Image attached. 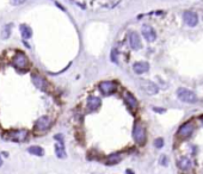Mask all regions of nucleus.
<instances>
[{
	"label": "nucleus",
	"instance_id": "obj_3",
	"mask_svg": "<svg viewBox=\"0 0 203 174\" xmlns=\"http://www.w3.org/2000/svg\"><path fill=\"white\" fill-rule=\"evenodd\" d=\"M177 97L183 103H187V104H194L197 101V96L195 93L184 87H180L177 90Z\"/></svg>",
	"mask_w": 203,
	"mask_h": 174
},
{
	"label": "nucleus",
	"instance_id": "obj_9",
	"mask_svg": "<svg viewBox=\"0 0 203 174\" xmlns=\"http://www.w3.org/2000/svg\"><path fill=\"white\" fill-rule=\"evenodd\" d=\"M183 20L187 26L194 28L198 23V17L194 11H185L184 15H183Z\"/></svg>",
	"mask_w": 203,
	"mask_h": 174
},
{
	"label": "nucleus",
	"instance_id": "obj_13",
	"mask_svg": "<svg viewBox=\"0 0 203 174\" xmlns=\"http://www.w3.org/2000/svg\"><path fill=\"white\" fill-rule=\"evenodd\" d=\"M192 132H194V124L191 122H187V123H184L180 127L177 134L180 137H189Z\"/></svg>",
	"mask_w": 203,
	"mask_h": 174
},
{
	"label": "nucleus",
	"instance_id": "obj_7",
	"mask_svg": "<svg viewBox=\"0 0 203 174\" xmlns=\"http://www.w3.org/2000/svg\"><path fill=\"white\" fill-rule=\"evenodd\" d=\"M128 42H129V46H130V48L133 50H139V49H141V47H142L140 36L135 31H130L129 32V35H128Z\"/></svg>",
	"mask_w": 203,
	"mask_h": 174
},
{
	"label": "nucleus",
	"instance_id": "obj_6",
	"mask_svg": "<svg viewBox=\"0 0 203 174\" xmlns=\"http://www.w3.org/2000/svg\"><path fill=\"white\" fill-rule=\"evenodd\" d=\"M50 125H52V119H50V117H48V116H42V117H39L38 119L36 121V123H35V130H36L37 132H44V131H47L48 129L50 128Z\"/></svg>",
	"mask_w": 203,
	"mask_h": 174
},
{
	"label": "nucleus",
	"instance_id": "obj_21",
	"mask_svg": "<svg viewBox=\"0 0 203 174\" xmlns=\"http://www.w3.org/2000/svg\"><path fill=\"white\" fill-rule=\"evenodd\" d=\"M121 160H122V155L118 154V153H112V154H110L109 156L106 158L108 163H111V165H114V163H118Z\"/></svg>",
	"mask_w": 203,
	"mask_h": 174
},
{
	"label": "nucleus",
	"instance_id": "obj_19",
	"mask_svg": "<svg viewBox=\"0 0 203 174\" xmlns=\"http://www.w3.org/2000/svg\"><path fill=\"white\" fill-rule=\"evenodd\" d=\"M28 153H30L32 155H36V156H43L44 155V150L42 147L39 145H31L28 148Z\"/></svg>",
	"mask_w": 203,
	"mask_h": 174
},
{
	"label": "nucleus",
	"instance_id": "obj_14",
	"mask_svg": "<svg viewBox=\"0 0 203 174\" xmlns=\"http://www.w3.org/2000/svg\"><path fill=\"white\" fill-rule=\"evenodd\" d=\"M133 70H134V73L141 75V74H143V73H146V72H148L149 70V63L148 62H146V61L135 62L133 65Z\"/></svg>",
	"mask_w": 203,
	"mask_h": 174
},
{
	"label": "nucleus",
	"instance_id": "obj_8",
	"mask_svg": "<svg viewBox=\"0 0 203 174\" xmlns=\"http://www.w3.org/2000/svg\"><path fill=\"white\" fill-rule=\"evenodd\" d=\"M29 136V131L25 129H19V130H13L10 132V138L15 142H24Z\"/></svg>",
	"mask_w": 203,
	"mask_h": 174
},
{
	"label": "nucleus",
	"instance_id": "obj_10",
	"mask_svg": "<svg viewBox=\"0 0 203 174\" xmlns=\"http://www.w3.org/2000/svg\"><path fill=\"white\" fill-rule=\"evenodd\" d=\"M31 81L37 88H39V90H42V91H46V90H47L48 83H47V80H46L42 75H39L37 73H32Z\"/></svg>",
	"mask_w": 203,
	"mask_h": 174
},
{
	"label": "nucleus",
	"instance_id": "obj_18",
	"mask_svg": "<svg viewBox=\"0 0 203 174\" xmlns=\"http://www.w3.org/2000/svg\"><path fill=\"white\" fill-rule=\"evenodd\" d=\"M55 154H56V156H57L59 159H65V158L67 156V154H66V149H65V145H63V143H61V142H57V143L55 144Z\"/></svg>",
	"mask_w": 203,
	"mask_h": 174
},
{
	"label": "nucleus",
	"instance_id": "obj_29",
	"mask_svg": "<svg viewBox=\"0 0 203 174\" xmlns=\"http://www.w3.org/2000/svg\"><path fill=\"white\" fill-rule=\"evenodd\" d=\"M201 122H202V124H203V116L201 117Z\"/></svg>",
	"mask_w": 203,
	"mask_h": 174
},
{
	"label": "nucleus",
	"instance_id": "obj_28",
	"mask_svg": "<svg viewBox=\"0 0 203 174\" xmlns=\"http://www.w3.org/2000/svg\"><path fill=\"white\" fill-rule=\"evenodd\" d=\"M1 165H2V159H1V156H0V167H1Z\"/></svg>",
	"mask_w": 203,
	"mask_h": 174
},
{
	"label": "nucleus",
	"instance_id": "obj_22",
	"mask_svg": "<svg viewBox=\"0 0 203 174\" xmlns=\"http://www.w3.org/2000/svg\"><path fill=\"white\" fill-rule=\"evenodd\" d=\"M154 147H156V148H158V149L163 148V147H164V140H163L161 137L156 138V141H154Z\"/></svg>",
	"mask_w": 203,
	"mask_h": 174
},
{
	"label": "nucleus",
	"instance_id": "obj_25",
	"mask_svg": "<svg viewBox=\"0 0 203 174\" xmlns=\"http://www.w3.org/2000/svg\"><path fill=\"white\" fill-rule=\"evenodd\" d=\"M166 156H161V159H160V163H161V165H163V166H166V165H167V163H166Z\"/></svg>",
	"mask_w": 203,
	"mask_h": 174
},
{
	"label": "nucleus",
	"instance_id": "obj_5",
	"mask_svg": "<svg viewBox=\"0 0 203 174\" xmlns=\"http://www.w3.org/2000/svg\"><path fill=\"white\" fill-rule=\"evenodd\" d=\"M140 85V88L145 93H147L148 96H154L159 92V87L156 86L153 81H149V80H145V79H141L139 81Z\"/></svg>",
	"mask_w": 203,
	"mask_h": 174
},
{
	"label": "nucleus",
	"instance_id": "obj_23",
	"mask_svg": "<svg viewBox=\"0 0 203 174\" xmlns=\"http://www.w3.org/2000/svg\"><path fill=\"white\" fill-rule=\"evenodd\" d=\"M111 61L114 63H117V49H112L111 50Z\"/></svg>",
	"mask_w": 203,
	"mask_h": 174
},
{
	"label": "nucleus",
	"instance_id": "obj_17",
	"mask_svg": "<svg viewBox=\"0 0 203 174\" xmlns=\"http://www.w3.org/2000/svg\"><path fill=\"white\" fill-rule=\"evenodd\" d=\"M177 165L182 171H189L191 168V161H190V159H187V156H183L178 160Z\"/></svg>",
	"mask_w": 203,
	"mask_h": 174
},
{
	"label": "nucleus",
	"instance_id": "obj_2",
	"mask_svg": "<svg viewBox=\"0 0 203 174\" xmlns=\"http://www.w3.org/2000/svg\"><path fill=\"white\" fill-rule=\"evenodd\" d=\"M133 138L138 144H143L146 142V129L141 122H135L133 128Z\"/></svg>",
	"mask_w": 203,
	"mask_h": 174
},
{
	"label": "nucleus",
	"instance_id": "obj_24",
	"mask_svg": "<svg viewBox=\"0 0 203 174\" xmlns=\"http://www.w3.org/2000/svg\"><path fill=\"white\" fill-rule=\"evenodd\" d=\"M25 0H11L12 5H19V4H23Z\"/></svg>",
	"mask_w": 203,
	"mask_h": 174
},
{
	"label": "nucleus",
	"instance_id": "obj_26",
	"mask_svg": "<svg viewBox=\"0 0 203 174\" xmlns=\"http://www.w3.org/2000/svg\"><path fill=\"white\" fill-rule=\"evenodd\" d=\"M153 110H154L156 112H165L164 109H158V107H153Z\"/></svg>",
	"mask_w": 203,
	"mask_h": 174
},
{
	"label": "nucleus",
	"instance_id": "obj_12",
	"mask_svg": "<svg viewBox=\"0 0 203 174\" xmlns=\"http://www.w3.org/2000/svg\"><path fill=\"white\" fill-rule=\"evenodd\" d=\"M102 105V99L99 97H94V96H91L87 98V110L90 112H93V111H97Z\"/></svg>",
	"mask_w": 203,
	"mask_h": 174
},
{
	"label": "nucleus",
	"instance_id": "obj_27",
	"mask_svg": "<svg viewBox=\"0 0 203 174\" xmlns=\"http://www.w3.org/2000/svg\"><path fill=\"white\" fill-rule=\"evenodd\" d=\"M125 174H134V173L132 169H127V171H125Z\"/></svg>",
	"mask_w": 203,
	"mask_h": 174
},
{
	"label": "nucleus",
	"instance_id": "obj_1",
	"mask_svg": "<svg viewBox=\"0 0 203 174\" xmlns=\"http://www.w3.org/2000/svg\"><path fill=\"white\" fill-rule=\"evenodd\" d=\"M12 65H13V67H16L17 69H26V68H29L30 62H29V59H28V56L25 55V53L18 50V51H16L15 56L12 57Z\"/></svg>",
	"mask_w": 203,
	"mask_h": 174
},
{
	"label": "nucleus",
	"instance_id": "obj_16",
	"mask_svg": "<svg viewBox=\"0 0 203 174\" xmlns=\"http://www.w3.org/2000/svg\"><path fill=\"white\" fill-rule=\"evenodd\" d=\"M19 30H20V35H22V37H23L24 39H29V38H31L32 29L29 26V25H26V24H20Z\"/></svg>",
	"mask_w": 203,
	"mask_h": 174
},
{
	"label": "nucleus",
	"instance_id": "obj_4",
	"mask_svg": "<svg viewBox=\"0 0 203 174\" xmlns=\"http://www.w3.org/2000/svg\"><path fill=\"white\" fill-rule=\"evenodd\" d=\"M98 88H99V91L104 96H110V94L116 92V90H117V83L116 81H111V80H105V81L99 83Z\"/></svg>",
	"mask_w": 203,
	"mask_h": 174
},
{
	"label": "nucleus",
	"instance_id": "obj_15",
	"mask_svg": "<svg viewBox=\"0 0 203 174\" xmlns=\"http://www.w3.org/2000/svg\"><path fill=\"white\" fill-rule=\"evenodd\" d=\"M124 101H125V104H127V106H128L130 110H136L138 106H139V103H138L136 98L134 97L130 92H125L124 93Z\"/></svg>",
	"mask_w": 203,
	"mask_h": 174
},
{
	"label": "nucleus",
	"instance_id": "obj_20",
	"mask_svg": "<svg viewBox=\"0 0 203 174\" xmlns=\"http://www.w3.org/2000/svg\"><path fill=\"white\" fill-rule=\"evenodd\" d=\"M13 28V24L12 23H8L6 24L4 28H2V31H1V38L2 39H7L10 36H11V30Z\"/></svg>",
	"mask_w": 203,
	"mask_h": 174
},
{
	"label": "nucleus",
	"instance_id": "obj_11",
	"mask_svg": "<svg viewBox=\"0 0 203 174\" xmlns=\"http://www.w3.org/2000/svg\"><path fill=\"white\" fill-rule=\"evenodd\" d=\"M141 33L147 42H154L156 39V32L151 25H143L141 29Z\"/></svg>",
	"mask_w": 203,
	"mask_h": 174
}]
</instances>
